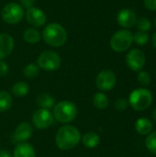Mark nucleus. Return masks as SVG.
I'll return each instance as SVG.
<instances>
[{"label":"nucleus","mask_w":156,"mask_h":157,"mask_svg":"<svg viewBox=\"0 0 156 157\" xmlns=\"http://www.w3.org/2000/svg\"><path fill=\"white\" fill-rule=\"evenodd\" d=\"M81 138L82 135L76 127L65 124L58 129L55 134V144L60 150L69 151L78 145Z\"/></svg>","instance_id":"nucleus-1"},{"label":"nucleus","mask_w":156,"mask_h":157,"mask_svg":"<svg viewBox=\"0 0 156 157\" xmlns=\"http://www.w3.org/2000/svg\"><path fill=\"white\" fill-rule=\"evenodd\" d=\"M41 37L48 45L58 48L65 44L68 35L66 29L61 24L52 22L44 28Z\"/></svg>","instance_id":"nucleus-2"},{"label":"nucleus","mask_w":156,"mask_h":157,"mask_svg":"<svg viewBox=\"0 0 156 157\" xmlns=\"http://www.w3.org/2000/svg\"><path fill=\"white\" fill-rule=\"evenodd\" d=\"M78 114L77 106L69 100H63L53 107L52 115L55 121L58 122L68 124L75 120Z\"/></svg>","instance_id":"nucleus-3"},{"label":"nucleus","mask_w":156,"mask_h":157,"mask_svg":"<svg viewBox=\"0 0 156 157\" xmlns=\"http://www.w3.org/2000/svg\"><path fill=\"white\" fill-rule=\"evenodd\" d=\"M129 104L138 111L147 109L153 103V94L147 88H136L129 96Z\"/></svg>","instance_id":"nucleus-4"},{"label":"nucleus","mask_w":156,"mask_h":157,"mask_svg":"<svg viewBox=\"0 0 156 157\" xmlns=\"http://www.w3.org/2000/svg\"><path fill=\"white\" fill-rule=\"evenodd\" d=\"M133 42V34L129 29L116 31L110 39V47L116 52H123L130 49Z\"/></svg>","instance_id":"nucleus-5"},{"label":"nucleus","mask_w":156,"mask_h":157,"mask_svg":"<svg viewBox=\"0 0 156 157\" xmlns=\"http://www.w3.org/2000/svg\"><path fill=\"white\" fill-rule=\"evenodd\" d=\"M62 60L60 55L53 51L42 52L37 59V64L40 69L47 72H53L60 68Z\"/></svg>","instance_id":"nucleus-6"},{"label":"nucleus","mask_w":156,"mask_h":157,"mask_svg":"<svg viewBox=\"0 0 156 157\" xmlns=\"http://www.w3.org/2000/svg\"><path fill=\"white\" fill-rule=\"evenodd\" d=\"M25 15L24 8L17 3H8L6 4L2 11L1 17L7 24H17L19 23Z\"/></svg>","instance_id":"nucleus-7"},{"label":"nucleus","mask_w":156,"mask_h":157,"mask_svg":"<svg viewBox=\"0 0 156 157\" xmlns=\"http://www.w3.org/2000/svg\"><path fill=\"white\" fill-rule=\"evenodd\" d=\"M31 121L33 126L38 130H45L50 128L53 122L54 118L51 112L49 109H37L31 118Z\"/></svg>","instance_id":"nucleus-8"},{"label":"nucleus","mask_w":156,"mask_h":157,"mask_svg":"<svg viewBox=\"0 0 156 157\" xmlns=\"http://www.w3.org/2000/svg\"><path fill=\"white\" fill-rule=\"evenodd\" d=\"M117 76L111 70H102L96 78V86L103 92L109 91L116 86Z\"/></svg>","instance_id":"nucleus-9"},{"label":"nucleus","mask_w":156,"mask_h":157,"mask_svg":"<svg viewBox=\"0 0 156 157\" xmlns=\"http://www.w3.org/2000/svg\"><path fill=\"white\" fill-rule=\"evenodd\" d=\"M145 63V53L140 49H132L126 55V63L128 67L134 72H140L144 67Z\"/></svg>","instance_id":"nucleus-10"},{"label":"nucleus","mask_w":156,"mask_h":157,"mask_svg":"<svg viewBox=\"0 0 156 157\" xmlns=\"http://www.w3.org/2000/svg\"><path fill=\"white\" fill-rule=\"evenodd\" d=\"M33 133V127L29 122L19 123L11 134V142L14 144L27 143Z\"/></svg>","instance_id":"nucleus-11"},{"label":"nucleus","mask_w":156,"mask_h":157,"mask_svg":"<svg viewBox=\"0 0 156 157\" xmlns=\"http://www.w3.org/2000/svg\"><path fill=\"white\" fill-rule=\"evenodd\" d=\"M26 19L28 23L32 26L33 28H40L45 25L47 21V17L46 14L40 8L38 7H30L27 9L26 13Z\"/></svg>","instance_id":"nucleus-12"},{"label":"nucleus","mask_w":156,"mask_h":157,"mask_svg":"<svg viewBox=\"0 0 156 157\" xmlns=\"http://www.w3.org/2000/svg\"><path fill=\"white\" fill-rule=\"evenodd\" d=\"M136 21H137V17L132 9L130 8L121 9L117 15L118 24L124 29L132 28L133 26L136 25Z\"/></svg>","instance_id":"nucleus-13"},{"label":"nucleus","mask_w":156,"mask_h":157,"mask_svg":"<svg viewBox=\"0 0 156 157\" xmlns=\"http://www.w3.org/2000/svg\"><path fill=\"white\" fill-rule=\"evenodd\" d=\"M14 49V39L6 33L0 34V60L7 57Z\"/></svg>","instance_id":"nucleus-14"},{"label":"nucleus","mask_w":156,"mask_h":157,"mask_svg":"<svg viewBox=\"0 0 156 157\" xmlns=\"http://www.w3.org/2000/svg\"><path fill=\"white\" fill-rule=\"evenodd\" d=\"M13 157H36V152L34 147L29 143H22L17 144L14 152Z\"/></svg>","instance_id":"nucleus-15"},{"label":"nucleus","mask_w":156,"mask_h":157,"mask_svg":"<svg viewBox=\"0 0 156 157\" xmlns=\"http://www.w3.org/2000/svg\"><path fill=\"white\" fill-rule=\"evenodd\" d=\"M135 130L141 135H148L153 131V123L147 118H139L135 121Z\"/></svg>","instance_id":"nucleus-16"},{"label":"nucleus","mask_w":156,"mask_h":157,"mask_svg":"<svg viewBox=\"0 0 156 157\" xmlns=\"http://www.w3.org/2000/svg\"><path fill=\"white\" fill-rule=\"evenodd\" d=\"M81 141L85 147L88 149H93L100 144V137L95 132H88L82 136Z\"/></svg>","instance_id":"nucleus-17"},{"label":"nucleus","mask_w":156,"mask_h":157,"mask_svg":"<svg viewBox=\"0 0 156 157\" xmlns=\"http://www.w3.org/2000/svg\"><path fill=\"white\" fill-rule=\"evenodd\" d=\"M36 104L40 107V109H51L55 105V100L53 97H51L48 93H40L36 98Z\"/></svg>","instance_id":"nucleus-18"},{"label":"nucleus","mask_w":156,"mask_h":157,"mask_svg":"<svg viewBox=\"0 0 156 157\" xmlns=\"http://www.w3.org/2000/svg\"><path fill=\"white\" fill-rule=\"evenodd\" d=\"M23 39L27 43L36 44L40 40L41 35L39 32V30L36 29L35 28H28L25 29L23 33Z\"/></svg>","instance_id":"nucleus-19"},{"label":"nucleus","mask_w":156,"mask_h":157,"mask_svg":"<svg viewBox=\"0 0 156 157\" xmlns=\"http://www.w3.org/2000/svg\"><path fill=\"white\" fill-rule=\"evenodd\" d=\"M29 91V86L26 82L18 81L15 83L11 87V94L17 98H23L28 95Z\"/></svg>","instance_id":"nucleus-20"},{"label":"nucleus","mask_w":156,"mask_h":157,"mask_svg":"<svg viewBox=\"0 0 156 157\" xmlns=\"http://www.w3.org/2000/svg\"><path fill=\"white\" fill-rule=\"evenodd\" d=\"M12 105H13L12 96L6 91H0V113L9 110Z\"/></svg>","instance_id":"nucleus-21"},{"label":"nucleus","mask_w":156,"mask_h":157,"mask_svg":"<svg viewBox=\"0 0 156 157\" xmlns=\"http://www.w3.org/2000/svg\"><path fill=\"white\" fill-rule=\"evenodd\" d=\"M109 104L108 97L103 92H97L93 97V105L98 109H105Z\"/></svg>","instance_id":"nucleus-22"},{"label":"nucleus","mask_w":156,"mask_h":157,"mask_svg":"<svg viewBox=\"0 0 156 157\" xmlns=\"http://www.w3.org/2000/svg\"><path fill=\"white\" fill-rule=\"evenodd\" d=\"M39 74H40V67L38 66L37 63H34L27 64L23 70L24 76L29 79H33L37 77Z\"/></svg>","instance_id":"nucleus-23"},{"label":"nucleus","mask_w":156,"mask_h":157,"mask_svg":"<svg viewBox=\"0 0 156 157\" xmlns=\"http://www.w3.org/2000/svg\"><path fill=\"white\" fill-rule=\"evenodd\" d=\"M150 40V36L147 32L143 31H137L133 34V41H135L136 44L140 46L146 45Z\"/></svg>","instance_id":"nucleus-24"},{"label":"nucleus","mask_w":156,"mask_h":157,"mask_svg":"<svg viewBox=\"0 0 156 157\" xmlns=\"http://www.w3.org/2000/svg\"><path fill=\"white\" fill-rule=\"evenodd\" d=\"M145 145L152 154L156 155V131L147 135L145 140Z\"/></svg>","instance_id":"nucleus-25"},{"label":"nucleus","mask_w":156,"mask_h":157,"mask_svg":"<svg viewBox=\"0 0 156 157\" xmlns=\"http://www.w3.org/2000/svg\"><path fill=\"white\" fill-rule=\"evenodd\" d=\"M136 27L139 29V31H143V32H147L150 30L151 27H152V23L150 21L149 18L142 17L139 19H137L136 21Z\"/></svg>","instance_id":"nucleus-26"},{"label":"nucleus","mask_w":156,"mask_h":157,"mask_svg":"<svg viewBox=\"0 0 156 157\" xmlns=\"http://www.w3.org/2000/svg\"><path fill=\"white\" fill-rule=\"evenodd\" d=\"M137 79H138V82L143 86H148L152 82V77L150 74L146 71H140L138 74Z\"/></svg>","instance_id":"nucleus-27"},{"label":"nucleus","mask_w":156,"mask_h":157,"mask_svg":"<svg viewBox=\"0 0 156 157\" xmlns=\"http://www.w3.org/2000/svg\"><path fill=\"white\" fill-rule=\"evenodd\" d=\"M129 102L124 98H120L114 102V108L119 111H124L128 108Z\"/></svg>","instance_id":"nucleus-28"},{"label":"nucleus","mask_w":156,"mask_h":157,"mask_svg":"<svg viewBox=\"0 0 156 157\" xmlns=\"http://www.w3.org/2000/svg\"><path fill=\"white\" fill-rule=\"evenodd\" d=\"M36 3V0H19V5L26 9L33 7Z\"/></svg>","instance_id":"nucleus-29"},{"label":"nucleus","mask_w":156,"mask_h":157,"mask_svg":"<svg viewBox=\"0 0 156 157\" xmlns=\"http://www.w3.org/2000/svg\"><path fill=\"white\" fill-rule=\"evenodd\" d=\"M8 73V64L3 61L0 60V76H6Z\"/></svg>","instance_id":"nucleus-30"},{"label":"nucleus","mask_w":156,"mask_h":157,"mask_svg":"<svg viewBox=\"0 0 156 157\" xmlns=\"http://www.w3.org/2000/svg\"><path fill=\"white\" fill-rule=\"evenodd\" d=\"M144 6L151 11H156V0H143Z\"/></svg>","instance_id":"nucleus-31"},{"label":"nucleus","mask_w":156,"mask_h":157,"mask_svg":"<svg viewBox=\"0 0 156 157\" xmlns=\"http://www.w3.org/2000/svg\"><path fill=\"white\" fill-rule=\"evenodd\" d=\"M0 157H13L11 153L7 150H0Z\"/></svg>","instance_id":"nucleus-32"},{"label":"nucleus","mask_w":156,"mask_h":157,"mask_svg":"<svg viewBox=\"0 0 156 157\" xmlns=\"http://www.w3.org/2000/svg\"><path fill=\"white\" fill-rule=\"evenodd\" d=\"M152 40H153V44H154V48L156 49V32L154 34V36H153V39H152Z\"/></svg>","instance_id":"nucleus-33"},{"label":"nucleus","mask_w":156,"mask_h":157,"mask_svg":"<svg viewBox=\"0 0 156 157\" xmlns=\"http://www.w3.org/2000/svg\"><path fill=\"white\" fill-rule=\"evenodd\" d=\"M152 118H153V120L156 122V108L154 109V111L152 113Z\"/></svg>","instance_id":"nucleus-34"},{"label":"nucleus","mask_w":156,"mask_h":157,"mask_svg":"<svg viewBox=\"0 0 156 157\" xmlns=\"http://www.w3.org/2000/svg\"><path fill=\"white\" fill-rule=\"evenodd\" d=\"M154 24H155V27H156V17H155V20H154Z\"/></svg>","instance_id":"nucleus-35"},{"label":"nucleus","mask_w":156,"mask_h":157,"mask_svg":"<svg viewBox=\"0 0 156 157\" xmlns=\"http://www.w3.org/2000/svg\"><path fill=\"white\" fill-rule=\"evenodd\" d=\"M155 76H156V71H155Z\"/></svg>","instance_id":"nucleus-36"}]
</instances>
